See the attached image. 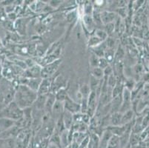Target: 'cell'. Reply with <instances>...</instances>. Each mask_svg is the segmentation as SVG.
I'll list each match as a JSON object with an SVG mask.
<instances>
[{
    "instance_id": "6da1fadb",
    "label": "cell",
    "mask_w": 149,
    "mask_h": 148,
    "mask_svg": "<svg viewBox=\"0 0 149 148\" xmlns=\"http://www.w3.org/2000/svg\"><path fill=\"white\" fill-rule=\"evenodd\" d=\"M38 93L30 89L27 85H19L14 94V101L21 109L29 108L36 102Z\"/></svg>"
},
{
    "instance_id": "7a4b0ae2",
    "label": "cell",
    "mask_w": 149,
    "mask_h": 148,
    "mask_svg": "<svg viewBox=\"0 0 149 148\" xmlns=\"http://www.w3.org/2000/svg\"><path fill=\"white\" fill-rule=\"evenodd\" d=\"M1 118H8L16 122L22 119L24 116V110L19 107L14 101L6 106L5 109L0 113Z\"/></svg>"
},
{
    "instance_id": "3957f363",
    "label": "cell",
    "mask_w": 149,
    "mask_h": 148,
    "mask_svg": "<svg viewBox=\"0 0 149 148\" xmlns=\"http://www.w3.org/2000/svg\"><path fill=\"white\" fill-rule=\"evenodd\" d=\"M61 64V59H57V60L54 61L51 63L46 65L45 66L42 67L41 73V78L42 79H48L51 78L52 75L56 73L59 67V65Z\"/></svg>"
},
{
    "instance_id": "277c9868",
    "label": "cell",
    "mask_w": 149,
    "mask_h": 148,
    "mask_svg": "<svg viewBox=\"0 0 149 148\" xmlns=\"http://www.w3.org/2000/svg\"><path fill=\"white\" fill-rule=\"evenodd\" d=\"M63 103H64L65 110L68 111L73 114L81 113L80 104L79 102L74 101L69 96L66 98V99Z\"/></svg>"
},
{
    "instance_id": "5b68a950",
    "label": "cell",
    "mask_w": 149,
    "mask_h": 148,
    "mask_svg": "<svg viewBox=\"0 0 149 148\" xmlns=\"http://www.w3.org/2000/svg\"><path fill=\"white\" fill-rule=\"evenodd\" d=\"M42 70V67L41 65L36 64L33 67L25 70V75H24V77L28 79L41 78Z\"/></svg>"
},
{
    "instance_id": "8992f818",
    "label": "cell",
    "mask_w": 149,
    "mask_h": 148,
    "mask_svg": "<svg viewBox=\"0 0 149 148\" xmlns=\"http://www.w3.org/2000/svg\"><path fill=\"white\" fill-rule=\"evenodd\" d=\"M51 84L52 80H51V78L42 79V81L38 90V96H45L51 93Z\"/></svg>"
},
{
    "instance_id": "52a82bcc",
    "label": "cell",
    "mask_w": 149,
    "mask_h": 148,
    "mask_svg": "<svg viewBox=\"0 0 149 148\" xmlns=\"http://www.w3.org/2000/svg\"><path fill=\"white\" fill-rule=\"evenodd\" d=\"M66 86V80L62 76V75H59L54 79V81H52L51 84V93H56L59 90L62 88H65Z\"/></svg>"
},
{
    "instance_id": "ba28073f",
    "label": "cell",
    "mask_w": 149,
    "mask_h": 148,
    "mask_svg": "<svg viewBox=\"0 0 149 148\" xmlns=\"http://www.w3.org/2000/svg\"><path fill=\"white\" fill-rule=\"evenodd\" d=\"M116 17L117 16H116V13L113 11L103 10L101 12V21L104 25L109 24V23H113L116 20Z\"/></svg>"
},
{
    "instance_id": "9c48e42d",
    "label": "cell",
    "mask_w": 149,
    "mask_h": 148,
    "mask_svg": "<svg viewBox=\"0 0 149 148\" xmlns=\"http://www.w3.org/2000/svg\"><path fill=\"white\" fill-rule=\"evenodd\" d=\"M56 101V95L54 93H50L49 94L47 95L45 103V110L46 113H51L52 112L53 108H54V104Z\"/></svg>"
},
{
    "instance_id": "30bf717a",
    "label": "cell",
    "mask_w": 149,
    "mask_h": 148,
    "mask_svg": "<svg viewBox=\"0 0 149 148\" xmlns=\"http://www.w3.org/2000/svg\"><path fill=\"white\" fill-rule=\"evenodd\" d=\"M113 135L111 130L108 129H105L100 136V148H107L108 147V142H109L110 138H111Z\"/></svg>"
},
{
    "instance_id": "8fae6325",
    "label": "cell",
    "mask_w": 149,
    "mask_h": 148,
    "mask_svg": "<svg viewBox=\"0 0 149 148\" xmlns=\"http://www.w3.org/2000/svg\"><path fill=\"white\" fill-rule=\"evenodd\" d=\"M123 113L120 112L113 113L110 114L109 126H120L122 124Z\"/></svg>"
},
{
    "instance_id": "7c38bea8",
    "label": "cell",
    "mask_w": 149,
    "mask_h": 148,
    "mask_svg": "<svg viewBox=\"0 0 149 148\" xmlns=\"http://www.w3.org/2000/svg\"><path fill=\"white\" fill-rule=\"evenodd\" d=\"M63 122L66 130H69L74 124V114L67 110L64 111L63 113Z\"/></svg>"
},
{
    "instance_id": "4fadbf2b",
    "label": "cell",
    "mask_w": 149,
    "mask_h": 148,
    "mask_svg": "<svg viewBox=\"0 0 149 148\" xmlns=\"http://www.w3.org/2000/svg\"><path fill=\"white\" fill-rule=\"evenodd\" d=\"M16 121L8 118H0V129L2 131H5L16 125Z\"/></svg>"
},
{
    "instance_id": "5bb4252c",
    "label": "cell",
    "mask_w": 149,
    "mask_h": 148,
    "mask_svg": "<svg viewBox=\"0 0 149 148\" xmlns=\"http://www.w3.org/2000/svg\"><path fill=\"white\" fill-rule=\"evenodd\" d=\"M107 129L111 130L112 134L114 135L120 137L125 133V132L127 130V124L125 125H120V126H108L106 127ZM105 128V129H106Z\"/></svg>"
},
{
    "instance_id": "9a60e30c",
    "label": "cell",
    "mask_w": 149,
    "mask_h": 148,
    "mask_svg": "<svg viewBox=\"0 0 149 148\" xmlns=\"http://www.w3.org/2000/svg\"><path fill=\"white\" fill-rule=\"evenodd\" d=\"M92 50V53L95 54L99 58H102L105 56V53L107 49V45L105 42H102L100 44L97 45V47L91 48Z\"/></svg>"
},
{
    "instance_id": "2e32d148",
    "label": "cell",
    "mask_w": 149,
    "mask_h": 148,
    "mask_svg": "<svg viewBox=\"0 0 149 148\" xmlns=\"http://www.w3.org/2000/svg\"><path fill=\"white\" fill-rule=\"evenodd\" d=\"M134 117V111L133 109L128 110L123 113V117H122L121 125H125V124L131 123L133 122Z\"/></svg>"
},
{
    "instance_id": "e0dca14e",
    "label": "cell",
    "mask_w": 149,
    "mask_h": 148,
    "mask_svg": "<svg viewBox=\"0 0 149 148\" xmlns=\"http://www.w3.org/2000/svg\"><path fill=\"white\" fill-rule=\"evenodd\" d=\"M89 134L90 140H89L88 148H100V136L97 134L91 133Z\"/></svg>"
},
{
    "instance_id": "ac0fdd59",
    "label": "cell",
    "mask_w": 149,
    "mask_h": 148,
    "mask_svg": "<svg viewBox=\"0 0 149 148\" xmlns=\"http://www.w3.org/2000/svg\"><path fill=\"white\" fill-rule=\"evenodd\" d=\"M42 81V78H35V79H29L28 83L27 86L32 90L33 91L37 93L38 90L40 88V85H41Z\"/></svg>"
},
{
    "instance_id": "d6986e66",
    "label": "cell",
    "mask_w": 149,
    "mask_h": 148,
    "mask_svg": "<svg viewBox=\"0 0 149 148\" xmlns=\"http://www.w3.org/2000/svg\"><path fill=\"white\" fill-rule=\"evenodd\" d=\"M0 148H17V142L14 138L0 139Z\"/></svg>"
},
{
    "instance_id": "ffe728a7",
    "label": "cell",
    "mask_w": 149,
    "mask_h": 148,
    "mask_svg": "<svg viewBox=\"0 0 149 148\" xmlns=\"http://www.w3.org/2000/svg\"><path fill=\"white\" fill-rule=\"evenodd\" d=\"M83 22H84V24H85V27L88 30L89 32L94 28L95 23H94V22H93V18H92V16L84 15Z\"/></svg>"
},
{
    "instance_id": "44dd1931",
    "label": "cell",
    "mask_w": 149,
    "mask_h": 148,
    "mask_svg": "<svg viewBox=\"0 0 149 148\" xmlns=\"http://www.w3.org/2000/svg\"><path fill=\"white\" fill-rule=\"evenodd\" d=\"M107 148H121L120 137L114 135H112L111 138H110L109 142H108Z\"/></svg>"
},
{
    "instance_id": "7402d4cb",
    "label": "cell",
    "mask_w": 149,
    "mask_h": 148,
    "mask_svg": "<svg viewBox=\"0 0 149 148\" xmlns=\"http://www.w3.org/2000/svg\"><path fill=\"white\" fill-rule=\"evenodd\" d=\"M61 146L62 148H65L70 145L68 137V130H65L60 133Z\"/></svg>"
},
{
    "instance_id": "603a6c76",
    "label": "cell",
    "mask_w": 149,
    "mask_h": 148,
    "mask_svg": "<svg viewBox=\"0 0 149 148\" xmlns=\"http://www.w3.org/2000/svg\"><path fill=\"white\" fill-rule=\"evenodd\" d=\"M55 95H56V100L59 101H62V102H64L65 100L66 99V98L68 96V94L67 93V90L65 89V88L59 90L55 93Z\"/></svg>"
},
{
    "instance_id": "cb8c5ba5",
    "label": "cell",
    "mask_w": 149,
    "mask_h": 148,
    "mask_svg": "<svg viewBox=\"0 0 149 148\" xmlns=\"http://www.w3.org/2000/svg\"><path fill=\"white\" fill-rule=\"evenodd\" d=\"M102 42L98 37L95 36V35H91V36L89 37L88 41V46L90 48H92V47H97V45L100 44Z\"/></svg>"
},
{
    "instance_id": "d4e9b609",
    "label": "cell",
    "mask_w": 149,
    "mask_h": 148,
    "mask_svg": "<svg viewBox=\"0 0 149 148\" xmlns=\"http://www.w3.org/2000/svg\"><path fill=\"white\" fill-rule=\"evenodd\" d=\"M91 76L99 80H102L105 77L104 76V70L99 67H94L91 70Z\"/></svg>"
},
{
    "instance_id": "484cf974",
    "label": "cell",
    "mask_w": 149,
    "mask_h": 148,
    "mask_svg": "<svg viewBox=\"0 0 149 148\" xmlns=\"http://www.w3.org/2000/svg\"><path fill=\"white\" fill-rule=\"evenodd\" d=\"M79 92L82 94L83 99H88L89 95H90L91 92V88L90 86H89V85H86V84H85V85H82V87L79 88Z\"/></svg>"
},
{
    "instance_id": "4316f807",
    "label": "cell",
    "mask_w": 149,
    "mask_h": 148,
    "mask_svg": "<svg viewBox=\"0 0 149 148\" xmlns=\"http://www.w3.org/2000/svg\"><path fill=\"white\" fill-rule=\"evenodd\" d=\"M115 54H116V52H115L113 49H110V48L106 49V51H105V56L104 57H105V59L108 60V62H109V64L114 62Z\"/></svg>"
},
{
    "instance_id": "83f0119b",
    "label": "cell",
    "mask_w": 149,
    "mask_h": 148,
    "mask_svg": "<svg viewBox=\"0 0 149 148\" xmlns=\"http://www.w3.org/2000/svg\"><path fill=\"white\" fill-rule=\"evenodd\" d=\"M107 81V85L110 88L113 89L115 86H116V83H117V77L116 76H115L114 74L110 76L108 78H104Z\"/></svg>"
},
{
    "instance_id": "f1b7e54d",
    "label": "cell",
    "mask_w": 149,
    "mask_h": 148,
    "mask_svg": "<svg viewBox=\"0 0 149 148\" xmlns=\"http://www.w3.org/2000/svg\"><path fill=\"white\" fill-rule=\"evenodd\" d=\"M83 8H84L83 9L84 14L87 15V16H92L93 10H94V8H93L91 2H87V3L84 4Z\"/></svg>"
},
{
    "instance_id": "f546056e",
    "label": "cell",
    "mask_w": 149,
    "mask_h": 148,
    "mask_svg": "<svg viewBox=\"0 0 149 148\" xmlns=\"http://www.w3.org/2000/svg\"><path fill=\"white\" fill-rule=\"evenodd\" d=\"M97 37H98L102 42H105L106 39L108 38V35L107 34V33L105 32L104 30L102 29H97L95 31V33H94Z\"/></svg>"
},
{
    "instance_id": "4dcf8cb0",
    "label": "cell",
    "mask_w": 149,
    "mask_h": 148,
    "mask_svg": "<svg viewBox=\"0 0 149 148\" xmlns=\"http://www.w3.org/2000/svg\"><path fill=\"white\" fill-rule=\"evenodd\" d=\"M99 58L97 56H96L95 54L92 53L91 56L89 58V64H90L91 67H92V69L94 68V67H98V63H99Z\"/></svg>"
},
{
    "instance_id": "1f68e13d",
    "label": "cell",
    "mask_w": 149,
    "mask_h": 148,
    "mask_svg": "<svg viewBox=\"0 0 149 148\" xmlns=\"http://www.w3.org/2000/svg\"><path fill=\"white\" fill-rule=\"evenodd\" d=\"M104 31L107 33V34L108 35V36L110 35H111L112 33L114 31L115 28H116V24L114 23H109V24H107L104 25Z\"/></svg>"
},
{
    "instance_id": "d6a6232c",
    "label": "cell",
    "mask_w": 149,
    "mask_h": 148,
    "mask_svg": "<svg viewBox=\"0 0 149 148\" xmlns=\"http://www.w3.org/2000/svg\"><path fill=\"white\" fill-rule=\"evenodd\" d=\"M110 65L109 62H108L105 57H102V58H100L99 59V63H98V67L102 69V70H105L107 67H108Z\"/></svg>"
},
{
    "instance_id": "836d02e7",
    "label": "cell",
    "mask_w": 149,
    "mask_h": 148,
    "mask_svg": "<svg viewBox=\"0 0 149 148\" xmlns=\"http://www.w3.org/2000/svg\"><path fill=\"white\" fill-rule=\"evenodd\" d=\"M103 70H104V76H105L104 78H108V76H111L113 74V68L111 65Z\"/></svg>"
},
{
    "instance_id": "e575fe53",
    "label": "cell",
    "mask_w": 149,
    "mask_h": 148,
    "mask_svg": "<svg viewBox=\"0 0 149 148\" xmlns=\"http://www.w3.org/2000/svg\"><path fill=\"white\" fill-rule=\"evenodd\" d=\"M144 1H135L134 3H133V9L135 12L139 10L144 5Z\"/></svg>"
},
{
    "instance_id": "d590c367",
    "label": "cell",
    "mask_w": 149,
    "mask_h": 148,
    "mask_svg": "<svg viewBox=\"0 0 149 148\" xmlns=\"http://www.w3.org/2000/svg\"><path fill=\"white\" fill-rule=\"evenodd\" d=\"M142 38L145 40L149 41V28L146 26L142 30Z\"/></svg>"
},
{
    "instance_id": "8d00e7d4",
    "label": "cell",
    "mask_w": 149,
    "mask_h": 148,
    "mask_svg": "<svg viewBox=\"0 0 149 148\" xmlns=\"http://www.w3.org/2000/svg\"><path fill=\"white\" fill-rule=\"evenodd\" d=\"M118 14L120 17H121L122 19H125L127 17V9L126 8H118Z\"/></svg>"
},
{
    "instance_id": "74e56055",
    "label": "cell",
    "mask_w": 149,
    "mask_h": 148,
    "mask_svg": "<svg viewBox=\"0 0 149 148\" xmlns=\"http://www.w3.org/2000/svg\"><path fill=\"white\" fill-rule=\"evenodd\" d=\"M77 17V11L74 10V11H70L68 14L67 15V19L68 22H73V20L75 19Z\"/></svg>"
},
{
    "instance_id": "f35d334b",
    "label": "cell",
    "mask_w": 149,
    "mask_h": 148,
    "mask_svg": "<svg viewBox=\"0 0 149 148\" xmlns=\"http://www.w3.org/2000/svg\"><path fill=\"white\" fill-rule=\"evenodd\" d=\"M133 42L134 43V44H136V47H139V46H143V41L139 37H133Z\"/></svg>"
},
{
    "instance_id": "ab89813d",
    "label": "cell",
    "mask_w": 149,
    "mask_h": 148,
    "mask_svg": "<svg viewBox=\"0 0 149 148\" xmlns=\"http://www.w3.org/2000/svg\"><path fill=\"white\" fill-rule=\"evenodd\" d=\"M143 68H144V67H143L142 65H136V66H135V67H134L135 73H136V74H138V75H141L140 73H143Z\"/></svg>"
},
{
    "instance_id": "60d3db41",
    "label": "cell",
    "mask_w": 149,
    "mask_h": 148,
    "mask_svg": "<svg viewBox=\"0 0 149 148\" xmlns=\"http://www.w3.org/2000/svg\"><path fill=\"white\" fill-rule=\"evenodd\" d=\"M61 2L60 1H51L49 3L50 6H51V8H57L59 5H61Z\"/></svg>"
},
{
    "instance_id": "b9f144b4",
    "label": "cell",
    "mask_w": 149,
    "mask_h": 148,
    "mask_svg": "<svg viewBox=\"0 0 149 148\" xmlns=\"http://www.w3.org/2000/svg\"><path fill=\"white\" fill-rule=\"evenodd\" d=\"M65 148H71V147H70V145H69V146H68L67 147H65Z\"/></svg>"
},
{
    "instance_id": "7bdbcfd3",
    "label": "cell",
    "mask_w": 149,
    "mask_h": 148,
    "mask_svg": "<svg viewBox=\"0 0 149 148\" xmlns=\"http://www.w3.org/2000/svg\"><path fill=\"white\" fill-rule=\"evenodd\" d=\"M2 130H1V129H0V134L2 133Z\"/></svg>"
},
{
    "instance_id": "ee69618b",
    "label": "cell",
    "mask_w": 149,
    "mask_h": 148,
    "mask_svg": "<svg viewBox=\"0 0 149 148\" xmlns=\"http://www.w3.org/2000/svg\"><path fill=\"white\" fill-rule=\"evenodd\" d=\"M148 68H149V65H148Z\"/></svg>"
}]
</instances>
